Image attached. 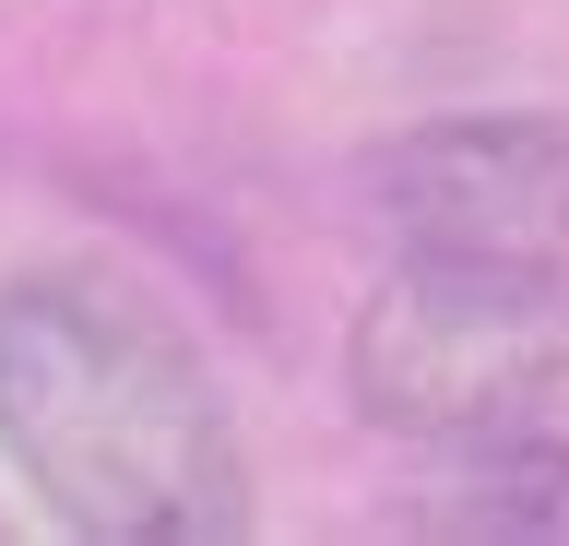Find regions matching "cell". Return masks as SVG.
Segmentation results:
<instances>
[{
  "instance_id": "obj_2",
  "label": "cell",
  "mask_w": 569,
  "mask_h": 546,
  "mask_svg": "<svg viewBox=\"0 0 569 546\" xmlns=\"http://www.w3.org/2000/svg\"><path fill=\"white\" fill-rule=\"evenodd\" d=\"M345 380L368 428L427 439V451L475 428H522L546 393H569V274L391 261L345 332Z\"/></svg>"
},
{
  "instance_id": "obj_3",
  "label": "cell",
  "mask_w": 569,
  "mask_h": 546,
  "mask_svg": "<svg viewBox=\"0 0 569 546\" xmlns=\"http://www.w3.org/2000/svg\"><path fill=\"white\" fill-rule=\"evenodd\" d=\"M368 202L403 261L569 274V119H533V108L427 119L368 155Z\"/></svg>"
},
{
  "instance_id": "obj_4",
  "label": "cell",
  "mask_w": 569,
  "mask_h": 546,
  "mask_svg": "<svg viewBox=\"0 0 569 546\" xmlns=\"http://www.w3.org/2000/svg\"><path fill=\"white\" fill-rule=\"evenodd\" d=\"M391 535H522V546H569V439L522 428H475L451 439V464L416 499H391Z\"/></svg>"
},
{
  "instance_id": "obj_1",
  "label": "cell",
  "mask_w": 569,
  "mask_h": 546,
  "mask_svg": "<svg viewBox=\"0 0 569 546\" xmlns=\"http://www.w3.org/2000/svg\"><path fill=\"white\" fill-rule=\"evenodd\" d=\"M0 451L60 535L96 546L249 535V451L202 345L107 274L0 286Z\"/></svg>"
}]
</instances>
